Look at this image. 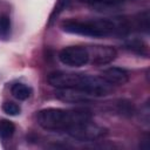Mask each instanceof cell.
Returning <instances> with one entry per match:
<instances>
[{
	"mask_svg": "<svg viewBox=\"0 0 150 150\" xmlns=\"http://www.w3.org/2000/svg\"><path fill=\"white\" fill-rule=\"evenodd\" d=\"M47 81L50 86L57 89H77L91 97L104 96L112 89V86L101 76H90L80 73H68L61 70L53 71L48 75Z\"/></svg>",
	"mask_w": 150,
	"mask_h": 150,
	"instance_id": "6da1fadb",
	"label": "cell"
},
{
	"mask_svg": "<svg viewBox=\"0 0 150 150\" xmlns=\"http://www.w3.org/2000/svg\"><path fill=\"white\" fill-rule=\"evenodd\" d=\"M15 131V125L13 122L8 120H1L0 121V138L1 139H8L13 136Z\"/></svg>",
	"mask_w": 150,
	"mask_h": 150,
	"instance_id": "8fae6325",
	"label": "cell"
},
{
	"mask_svg": "<svg viewBox=\"0 0 150 150\" xmlns=\"http://www.w3.org/2000/svg\"><path fill=\"white\" fill-rule=\"evenodd\" d=\"M60 61L69 67H82L89 62V54L86 47L69 46L59 53Z\"/></svg>",
	"mask_w": 150,
	"mask_h": 150,
	"instance_id": "5b68a950",
	"label": "cell"
},
{
	"mask_svg": "<svg viewBox=\"0 0 150 150\" xmlns=\"http://www.w3.org/2000/svg\"><path fill=\"white\" fill-rule=\"evenodd\" d=\"M62 29L67 33L90 36V38H104L111 34H116L115 20L96 19V20H67L62 23Z\"/></svg>",
	"mask_w": 150,
	"mask_h": 150,
	"instance_id": "3957f363",
	"label": "cell"
},
{
	"mask_svg": "<svg viewBox=\"0 0 150 150\" xmlns=\"http://www.w3.org/2000/svg\"><path fill=\"white\" fill-rule=\"evenodd\" d=\"M68 4H69V0H57L56 5H55V7H54V9H53V12H52V15H50V19H49V23H50L53 20H55V18H56L63 9H66V7L68 6Z\"/></svg>",
	"mask_w": 150,
	"mask_h": 150,
	"instance_id": "2e32d148",
	"label": "cell"
},
{
	"mask_svg": "<svg viewBox=\"0 0 150 150\" xmlns=\"http://www.w3.org/2000/svg\"><path fill=\"white\" fill-rule=\"evenodd\" d=\"M116 107V111L123 116H131L134 112H135V109H134V105L130 101H127V100H120L116 102L115 104Z\"/></svg>",
	"mask_w": 150,
	"mask_h": 150,
	"instance_id": "4fadbf2b",
	"label": "cell"
},
{
	"mask_svg": "<svg viewBox=\"0 0 150 150\" xmlns=\"http://www.w3.org/2000/svg\"><path fill=\"white\" fill-rule=\"evenodd\" d=\"M136 27L139 30L148 33V30H149V13H148V11H144L141 14H138V16L136 18Z\"/></svg>",
	"mask_w": 150,
	"mask_h": 150,
	"instance_id": "5bb4252c",
	"label": "cell"
},
{
	"mask_svg": "<svg viewBox=\"0 0 150 150\" xmlns=\"http://www.w3.org/2000/svg\"><path fill=\"white\" fill-rule=\"evenodd\" d=\"M11 93H12V95H13L16 100L25 101V100H27V98L30 96L32 89H30L28 86L23 84V83H15V84L12 86Z\"/></svg>",
	"mask_w": 150,
	"mask_h": 150,
	"instance_id": "30bf717a",
	"label": "cell"
},
{
	"mask_svg": "<svg viewBox=\"0 0 150 150\" xmlns=\"http://www.w3.org/2000/svg\"><path fill=\"white\" fill-rule=\"evenodd\" d=\"M55 96L68 103H87L91 101V96L87 95L86 93L77 90V89H70V88H63L57 89L55 93Z\"/></svg>",
	"mask_w": 150,
	"mask_h": 150,
	"instance_id": "52a82bcc",
	"label": "cell"
},
{
	"mask_svg": "<svg viewBox=\"0 0 150 150\" xmlns=\"http://www.w3.org/2000/svg\"><path fill=\"white\" fill-rule=\"evenodd\" d=\"M38 123L41 128L49 131H67L74 125L91 120V114L84 109H61L47 108L38 112Z\"/></svg>",
	"mask_w": 150,
	"mask_h": 150,
	"instance_id": "7a4b0ae2",
	"label": "cell"
},
{
	"mask_svg": "<svg viewBox=\"0 0 150 150\" xmlns=\"http://www.w3.org/2000/svg\"><path fill=\"white\" fill-rule=\"evenodd\" d=\"M64 132H67L70 137L79 141H95L103 137L107 134V129L90 121H87L71 127Z\"/></svg>",
	"mask_w": 150,
	"mask_h": 150,
	"instance_id": "277c9868",
	"label": "cell"
},
{
	"mask_svg": "<svg viewBox=\"0 0 150 150\" xmlns=\"http://www.w3.org/2000/svg\"><path fill=\"white\" fill-rule=\"evenodd\" d=\"M89 54V61L97 66H103L110 63L116 59L117 52L110 46H91L87 48Z\"/></svg>",
	"mask_w": 150,
	"mask_h": 150,
	"instance_id": "8992f818",
	"label": "cell"
},
{
	"mask_svg": "<svg viewBox=\"0 0 150 150\" xmlns=\"http://www.w3.org/2000/svg\"><path fill=\"white\" fill-rule=\"evenodd\" d=\"M101 77L111 86H123L129 81V74L125 69L120 67H109L104 69Z\"/></svg>",
	"mask_w": 150,
	"mask_h": 150,
	"instance_id": "ba28073f",
	"label": "cell"
},
{
	"mask_svg": "<svg viewBox=\"0 0 150 150\" xmlns=\"http://www.w3.org/2000/svg\"><path fill=\"white\" fill-rule=\"evenodd\" d=\"M125 48L138 55H148V46L143 40L130 39L125 42Z\"/></svg>",
	"mask_w": 150,
	"mask_h": 150,
	"instance_id": "9c48e42d",
	"label": "cell"
},
{
	"mask_svg": "<svg viewBox=\"0 0 150 150\" xmlns=\"http://www.w3.org/2000/svg\"><path fill=\"white\" fill-rule=\"evenodd\" d=\"M2 110L5 114L7 115H11V116H16L20 114L21 111V108L19 104H16L15 102H12V101H6L4 104H2Z\"/></svg>",
	"mask_w": 150,
	"mask_h": 150,
	"instance_id": "9a60e30c",
	"label": "cell"
},
{
	"mask_svg": "<svg viewBox=\"0 0 150 150\" xmlns=\"http://www.w3.org/2000/svg\"><path fill=\"white\" fill-rule=\"evenodd\" d=\"M11 19L6 14L0 15V40H7L11 36Z\"/></svg>",
	"mask_w": 150,
	"mask_h": 150,
	"instance_id": "7c38bea8",
	"label": "cell"
},
{
	"mask_svg": "<svg viewBox=\"0 0 150 150\" xmlns=\"http://www.w3.org/2000/svg\"><path fill=\"white\" fill-rule=\"evenodd\" d=\"M81 1L93 5H116L122 2L123 0H81Z\"/></svg>",
	"mask_w": 150,
	"mask_h": 150,
	"instance_id": "e0dca14e",
	"label": "cell"
}]
</instances>
